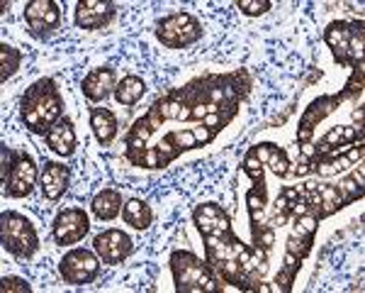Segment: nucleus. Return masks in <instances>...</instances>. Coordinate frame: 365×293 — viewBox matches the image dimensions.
Listing matches in <instances>:
<instances>
[{"mask_svg":"<svg viewBox=\"0 0 365 293\" xmlns=\"http://www.w3.org/2000/svg\"><path fill=\"white\" fill-rule=\"evenodd\" d=\"M253 81L249 71L239 69L232 74H202L187 81L185 86L173 88V91L158 96L154 105L146 110L132 125L125 139V157L129 164H137V159L151 144V137L166 122H200L210 113H217L222 108H234L241 105L244 98H249Z\"/></svg>","mask_w":365,"mask_h":293,"instance_id":"f257e3e1","label":"nucleus"},{"mask_svg":"<svg viewBox=\"0 0 365 293\" xmlns=\"http://www.w3.org/2000/svg\"><path fill=\"white\" fill-rule=\"evenodd\" d=\"M63 117V98L58 93L54 79L34 81L32 86L22 93L20 101V120L32 134H49L51 127Z\"/></svg>","mask_w":365,"mask_h":293,"instance_id":"f03ea898","label":"nucleus"},{"mask_svg":"<svg viewBox=\"0 0 365 293\" xmlns=\"http://www.w3.org/2000/svg\"><path fill=\"white\" fill-rule=\"evenodd\" d=\"M178 293H222V281L205 259L187 249H175L168 259Z\"/></svg>","mask_w":365,"mask_h":293,"instance_id":"7ed1b4c3","label":"nucleus"},{"mask_svg":"<svg viewBox=\"0 0 365 293\" xmlns=\"http://www.w3.org/2000/svg\"><path fill=\"white\" fill-rule=\"evenodd\" d=\"M324 42L331 49L334 61L346 69H363L365 25L363 20H334L324 29Z\"/></svg>","mask_w":365,"mask_h":293,"instance_id":"20e7f679","label":"nucleus"},{"mask_svg":"<svg viewBox=\"0 0 365 293\" xmlns=\"http://www.w3.org/2000/svg\"><path fill=\"white\" fill-rule=\"evenodd\" d=\"M0 157H3V167H0L3 196L27 198L39 181V167L34 157L25 149H10L5 144H0Z\"/></svg>","mask_w":365,"mask_h":293,"instance_id":"39448f33","label":"nucleus"},{"mask_svg":"<svg viewBox=\"0 0 365 293\" xmlns=\"http://www.w3.org/2000/svg\"><path fill=\"white\" fill-rule=\"evenodd\" d=\"M0 244L8 254H13L15 259H32L39 249V234L37 227L32 225V220L25 218L22 213L15 210H5L0 213Z\"/></svg>","mask_w":365,"mask_h":293,"instance_id":"423d86ee","label":"nucleus"},{"mask_svg":"<svg viewBox=\"0 0 365 293\" xmlns=\"http://www.w3.org/2000/svg\"><path fill=\"white\" fill-rule=\"evenodd\" d=\"M156 39L166 49H185L202 39V25L190 13H173L156 22Z\"/></svg>","mask_w":365,"mask_h":293,"instance_id":"0eeeda50","label":"nucleus"},{"mask_svg":"<svg viewBox=\"0 0 365 293\" xmlns=\"http://www.w3.org/2000/svg\"><path fill=\"white\" fill-rule=\"evenodd\" d=\"M100 257L96 254V249H83V247H76L68 249L66 254L61 257L58 262V274L61 279L66 281L71 286H86L93 284L100 274Z\"/></svg>","mask_w":365,"mask_h":293,"instance_id":"6e6552de","label":"nucleus"},{"mask_svg":"<svg viewBox=\"0 0 365 293\" xmlns=\"http://www.w3.org/2000/svg\"><path fill=\"white\" fill-rule=\"evenodd\" d=\"M25 22L27 32L34 39L44 42L61 29V8L54 0H32V3L25 5Z\"/></svg>","mask_w":365,"mask_h":293,"instance_id":"1a4fd4ad","label":"nucleus"},{"mask_svg":"<svg viewBox=\"0 0 365 293\" xmlns=\"http://www.w3.org/2000/svg\"><path fill=\"white\" fill-rule=\"evenodd\" d=\"M91 232V218L83 208H61L51 222V237L56 244H78Z\"/></svg>","mask_w":365,"mask_h":293,"instance_id":"9d476101","label":"nucleus"},{"mask_svg":"<svg viewBox=\"0 0 365 293\" xmlns=\"http://www.w3.org/2000/svg\"><path fill=\"white\" fill-rule=\"evenodd\" d=\"M93 249L100 257V262L108 264V267H117V264H125V259L132 254L134 242L132 237L125 230H117V227H110V230H103L96 234L93 239Z\"/></svg>","mask_w":365,"mask_h":293,"instance_id":"9b49d317","label":"nucleus"},{"mask_svg":"<svg viewBox=\"0 0 365 293\" xmlns=\"http://www.w3.org/2000/svg\"><path fill=\"white\" fill-rule=\"evenodd\" d=\"M117 13V5L113 0H78L76 3L73 22L78 29L93 32V29H103L113 22Z\"/></svg>","mask_w":365,"mask_h":293,"instance_id":"f8f14e48","label":"nucleus"},{"mask_svg":"<svg viewBox=\"0 0 365 293\" xmlns=\"http://www.w3.org/2000/svg\"><path fill=\"white\" fill-rule=\"evenodd\" d=\"M349 98H351L349 93L341 91L339 96H322V98H317V101H312V103H309V108L304 110L302 120H299L297 142H299V144H309L312 134H314V127L319 125V122H322L327 115H331L341 103L349 101Z\"/></svg>","mask_w":365,"mask_h":293,"instance_id":"ddd939ff","label":"nucleus"},{"mask_svg":"<svg viewBox=\"0 0 365 293\" xmlns=\"http://www.w3.org/2000/svg\"><path fill=\"white\" fill-rule=\"evenodd\" d=\"M299 189H302L304 203L309 205V213H314L319 220L329 218V215L339 213V210L344 208L336 186H331V184H314V181H309V184L299 186Z\"/></svg>","mask_w":365,"mask_h":293,"instance_id":"4468645a","label":"nucleus"},{"mask_svg":"<svg viewBox=\"0 0 365 293\" xmlns=\"http://www.w3.org/2000/svg\"><path fill=\"white\" fill-rule=\"evenodd\" d=\"M192 222L202 237H222L232 232V218L220 203H200L192 210Z\"/></svg>","mask_w":365,"mask_h":293,"instance_id":"2eb2a0df","label":"nucleus"},{"mask_svg":"<svg viewBox=\"0 0 365 293\" xmlns=\"http://www.w3.org/2000/svg\"><path fill=\"white\" fill-rule=\"evenodd\" d=\"M117 88V74L113 66H98L93 71L86 74V79L81 81V91L91 103H103L108 101Z\"/></svg>","mask_w":365,"mask_h":293,"instance_id":"dca6fc26","label":"nucleus"},{"mask_svg":"<svg viewBox=\"0 0 365 293\" xmlns=\"http://www.w3.org/2000/svg\"><path fill=\"white\" fill-rule=\"evenodd\" d=\"M71 184V169L66 164L46 162L39 172V189H42L46 201H58L68 191Z\"/></svg>","mask_w":365,"mask_h":293,"instance_id":"f3484780","label":"nucleus"},{"mask_svg":"<svg viewBox=\"0 0 365 293\" xmlns=\"http://www.w3.org/2000/svg\"><path fill=\"white\" fill-rule=\"evenodd\" d=\"M251 152L256 154V159L263 164V167H268L270 172H273L278 179H287L290 176V157H287V152L282 149V146L273 144V142H261V144H253Z\"/></svg>","mask_w":365,"mask_h":293,"instance_id":"a211bd4d","label":"nucleus"},{"mask_svg":"<svg viewBox=\"0 0 365 293\" xmlns=\"http://www.w3.org/2000/svg\"><path fill=\"white\" fill-rule=\"evenodd\" d=\"M46 146L58 157H73L76 146H78V137H76L73 122L68 117H61L54 127L46 134Z\"/></svg>","mask_w":365,"mask_h":293,"instance_id":"6ab92c4d","label":"nucleus"},{"mask_svg":"<svg viewBox=\"0 0 365 293\" xmlns=\"http://www.w3.org/2000/svg\"><path fill=\"white\" fill-rule=\"evenodd\" d=\"M91 130L96 134L100 146H110L120 132V120L110 108H93L91 110Z\"/></svg>","mask_w":365,"mask_h":293,"instance_id":"aec40b11","label":"nucleus"},{"mask_svg":"<svg viewBox=\"0 0 365 293\" xmlns=\"http://www.w3.org/2000/svg\"><path fill=\"white\" fill-rule=\"evenodd\" d=\"M122 208H125V201H122V193L117 189H103L91 201L93 215L103 222H113L122 213Z\"/></svg>","mask_w":365,"mask_h":293,"instance_id":"412c9836","label":"nucleus"},{"mask_svg":"<svg viewBox=\"0 0 365 293\" xmlns=\"http://www.w3.org/2000/svg\"><path fill=\"white\" fill-rule=\"evenodd\" d=\"M122 218L129 227H134V230H149L151 222H154V210H151V205L146 201H141V198H129L125 203V208H122Z\"/></svg>","mask_w":365,"mask_h":293,"instance_id":"4be33fe9","label":"nucleus"},{"mask_svg":"<svg viewBox=\"0 0 365 293\" xmlns=\"http://www.w3.org/2000/svg\"><path fill=\"white\" fill-rule=\"evenodd\" d=\"M144 93H146V84H144V79H139V76L129 74L122 81H117L115 98H117V103L125 105V108L137 105L141 98H144Z\"/></svg>","mask_w":365,"mask_h":293,"instance_id":"5701e85b","label":"nucleus"},{"mask_svg":"<svg viewBox=\"0 0 365 293\" xmlns=\"http://www.w3.org/2000/svg\"><path fill=\"white\" fill-rule=\"evenodd\" d=\"M353 164L346 159V154H334V157H319V159H309V174L329 179V176L346 174L351 172Z\"/></svg>","mask_w":365,"mask_h":293,"instance_id":"b1692460","label":"nucleus"},{"mask_svg":"<svg viewBox=\"0 0 365 293\" xmlns=\"http://www.w3.org/2000/svg\"><path fill=\"white\" fill-rule=\"evenodd\" d=\"M361 167V164H358ZM336 191H339V196H341V203H344V208L346 205H351V203H356V201H361L363 198V167L358 169V172H353L351 176H344V179L336 184Z\"/></svg>","mask_w":365,"mask_h":293,"instance_id":"393cba45","label":"nucleus"},{"mask_svg":"<svg viewBox=\"0 0 365 293\" xmlns=\"http://www.w3.org/2000/svg\"><path fill=\"white\" fill-rule=\"evenodd\" d=\"M268 205V186L266 184H253L249 193H246V210H249V220L251 225L263 220Z\"/></svg>","mask_w":365,"mask_h":293,"instance_id":"a878e982","label":"nucleus"},{"mask_svg":"<svg viewBox=\"0 0 365 293\" xmlns=\"http://www.w3.org/2000/svg\"><path fill=\"white\" fill-rule=\"evenodd\" d=\"M299 267H302V259H297V257H292V254H287V252H285V259H282V267H280L278 277H275L273 289L282 291V293L292 291V284H295V279L299 274Z\"/></svg>","mask_w":365,"mask_h":293,"instance_id":"bb28decb","label":"nucleus"},{"mask_svg":"<svg viewBox=\"0 0 365 293\" xmlns=\"http://www.w3.org/2000/svg\"><path fill=\"white\" fill-rule=\"evenodd\" d=\"M22 64V51L10 46L8 42L0 44V84H8V79H13Z\"/></svg>","mask_w":365,"mask_h":293,"instance_id":"cd10ccee","label":"nucleus"},{"mask_svg":"<svg viewBox=\"0 0 365 293\" xmlns=\"http://www.w3.org/2000/svg\"><path fill=\"white\" fill-rule=\"evenodd\" d=\"M251 237H253V247H261L270 252L275 244V227L268 225V222H256V225H251Z\"/></svg>","mask_w":365,"mask_h":293,"instance_id":"c85d7f7f","label":"nucleus"},{"mask_svg":"<svg viewBox=\"0 0 365 293\" xmlns=\"http://www.w3.org/2000/svg\"><path fill=\"white\" fill-rule=\"evenodd\" d=\"M290 227L292 234H299V237H314L317 230H319V218L314 213H302L290 218Z\"/></svg>","mask_w":365,"mask_h":293,"instance_id":"c756f323","label":"nucleus"},{"mask_svg":"<svg viewBox=\"0 0 365 293\" xmlns=\"http://www.w3.org/2000/svg\"><path fill=\"white\" fill-rule=\"evenodd\" d=\"M312 247H314V237H299V234L290 232V237H287V244H285V252L304 262L309 257Z\"/></svg>","mask_w":365,"mask_h":293,"instance_id":"7c9ffc66","label":"nucleus"},{"mask_svg":"<svg viewBox=\"0 0 365 293\" xmlns=\"http://www.w3.org/2000/svg\"><path fill=\"white\" fill-rule=\"evenodd\" d=\"M241 169H244V174L249 176V179L253 181V184H266V172H263V164L256 159V154L249 149L244 157V162H241Z\"/></svg>","mask_w":365,"mask_h":293,"instance_id":"2f4dec72","label":"nucleus"},{"mask_svg":"<svg viewBox=\"0 0 365 293\" xmlns=\"http://www.w3.org/2000/svg\"><path fill=\"white\" fill-rule=\"evenodd\" d=\"M237 8H239L244 15L258 17V15L268 13V10L273 8V3H270V0H237Z\"/></svg>","mask_w":365,"mask_h":293,"instance_id":"473e14b6","label":"nucleus"},{"mask_svg":"<svg viewBox=\"0 0 365 293\" xmlns=\"http://www.w3.org/2000/svg\"><path fill=\"white\" fill-rule=\"evenodd\" d=\"M0 291L3 293H32V286L20 277H3L0 279Z\"/></svg>","mask_w":365,"mask_h":293,"instance_id":"72a5a7b5","label":"nucleus"}]
</instances>
